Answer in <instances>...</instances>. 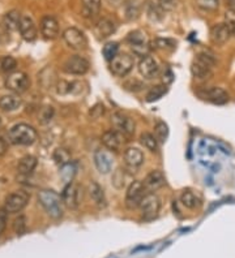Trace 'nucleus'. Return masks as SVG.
Masks as SVG:
<instances>
[{
  "mask_svg": "<svg viewBox=\"0 0 235 258\" xmlns=\"http://www.w3.org/2000/svg\"><path fill=\"white\" fill-rule=\"evenodd\" d=\"M229 2V6H230V10L235 11V0H227Z\"/></svg>",
  "mask_w": 235,
  "mask_h": 258,
  "instance_id": "nucleus-49",
  "label": "nucleus"
},
{
  "mask_svg": "<svg viewBox=\"0 0 235 258\" xmlns=\"http://www.w3.org/2000/svg\"><path fill=\"white\" fill-rule=\"evenodd\" d=\"M21 106V98L17 95H4L0 98V108L3 111H16Z\"/></svg>",
  "mask_w": 235,
  "mask_h": 258,
  "instance_id": "nucleus-29",
  "label": "nucleus"
},
{
  "mask_svg": "<svg viewBox=\"0 0 235 258\" xmlns=\"http://www.w3.org/2000/svg\"><path fill=\"white\" fill-rule=\"evenodd\" d=\"M89 195H90L94 204L98 205L100 208L106 206V197H105L104 189H102V186H101L100 184L96 183V181H91V183L89 184Z\"/></svg>",
  "mask_w": 235,
  "mask_h": 258,
  "instance_id": "nucleus-26",
  "label": "nucleus"
},
{
  "mask_svg": "<svg viewBox=\"0 0 235 258\" xmlns=\"http://www.w3.org/2000/svg\"><path fill=\"white\" fill-rule=\"evenodd\" d=\"M124 161L127 167L131 170H136L144 163V154L137 148H128L124 151Z\"/></svg>",
  "mask_w": 235,
  "mask_h": 258,
  "instance_id": "nucleus-21",
  "label": "nucleus"
},
{
  "mask_svg": "<svg viewBox=\"0 0 235 258\" xmlns=\"http://www.w3.org/2000/svg\"><path fill=\"white\" fill-rule=\"evenodd\" d=\"M101 11V0H81V16L94 19Z\"/></svg>",
  "mask_w": 235,
  "mask_h": 258,
  "instance_id": "nucleus-24",
  "label": "nucleus"
},
{
  "mask_svg": "<svg viewBox=\"0 0 235 258\" xmlns=\"http://www.w3.org/2000/svg\"><path fill=\"white\" fill-rule=\"evenodd\" d=\"M138 208L141 211V217L144 218L145 221H153L160 213L161 201L154 193H147Z\"/></svg>",
  "mask_w": 235,
  "mask_h": 258,
  "instance_id": "nucleus-6",
  "label": "nucleus"
},
{
  "mask_svg": "<svg viewBox=\"0 0 235 258\" xmlns=\"http://www.w3.org/2000/svg\"><path fill=\"white\" fill-rule=\"evenodd\" d=\"M41 33L46 39H55L59 35V24L53 16H44L41 21Z\"/></svg>",
  "mask_w": 235,
  "mask_h": 258,
  "instance_id": "nucleus-19",
  "label": "nucleus"
},
{
  "mask_svg": "<svg viewBox=\"0 0 235 258\" xmlns=\"http://www.w3.org/2000/svg\"><path fill=\"white\" fill-rule=\"evenodd\" d=\"M104 113H105V107H104V104H101V103H97L96 106H93V107L90 108V111H89V115H90L91 119H98V117L102 116Z\"/></svg>",
  "mask_w": 235,
  "mask_h": 258,
  "instance_id": "nucleus-44",
  "label": "nucleus"
},
{
  "mask_svg": "<svg viewBox=\"0 0 235 258\" xmlns=\"http://www.w3.org/2000/svg\"><path fill=\"white\" fill-rule=\"evenodd\" d=\"M214 66H216V60L213 56L208 54H199L192 63L191 72L196 79L205 80L212 76Z\"/></svg>",
  "mask_w": 235,
  "mask_h": 258,
  "instance_id": "nucleus-3",
  "label": "nucleus"
},
{
  "mask_svg": "<svg viewBox=\"0 0 235 258\" xmlns=\"http://www.w3.org/2000/svg\"><path fill=\"white\" fill-rule=\"evenodd\" d=\"M143 184H144L148 193H154L166 184V179H165V175H163L162 171L154 170L148 173Z\"/></svg>",
  "mask_w": 235,
  "mask_h": 258,
  "instance_id": "nucleus-17",
  "label": "nucleus"
},
{
  "mask_svg": "<svg viewBox=\"0 0 235 258\" xmlns=\"http://www.w3.org/2000/svg\"><path fill=\"white\" fill-rule=\"evenodd\" d=\"M62 199L67 208L75 210L82 201V188L78 184L69 183L63 190Z\"/></svg>",
  "mask_w": 235,
  "mask_h": 258,
  "instance_id": "nucleus-8",
  "label": "nucleus"
},
{
  "mask_svg": "<svg viewBox=\"0 0 235 258\" xmlns=\"http://www.w3.org/2000/svg\"><path fill=\"white\" fill-rule=\"evenodd\" d=\"M35 167H37V158L33 155H26L20 159L17 164V171L22 175H29L35 170Z\"/></svg>",
  "mask_w": 235,
  "mask_h": 258,
  "instance_id": "nucleus-28",
  "label": "nucleus"
},
{
  "mask_svg": "<svg viewBox=\"0 0 235 258\" xmlns=\"http://www.w3.org/2000/svg\"><path fill=\"white\" fill-rule=\"evenodd\" d=\"M127 181H128V173H125V171L122 168H118L113 176L114 185L118 189H123L127 185Z\"/></svg>",
  "mask_w": 235,
  "mask_h": 258,
  "instance_id": "nucleus-37",
  "label": "nucleus"
},
{
  "mask_svg": "<svg viewBox=\"0 0 235 258\" xmlns=\"http://www.w3.org/2000/svg\"><path fill=\"white\" fill-rule=\"evenodd\" d=\"M158 71H160V66L157 63V60L153 56H144L140 60L138 63V72L140 75L144 77V79H154L157 75H158Z\"/></svg>",
  "mask_w": 235,
  "mask_h": 258,
  "instance_id": "nucleus-16",
  "label": "nucleus"
},
{
  "mask_svg": "<svg viewBox=\"0 0 235 258\" xmlns=\"http://www.w3.org/2000/svg\"><path fill=\"white\" fill-rule=\"evenodd\" d=\"M176 42L172 41V39H157L156 41V47L162 48V50H166V48H175Z\"/></svg>",
  "mask_w": 235,
  "mask_h": 258,
  "instance_id": "nucleus-43",
  "label": "nucleus"
},
{
  "mask_svg": "<svg viewBox=\"0 0 235 258\" xmlns=\"http://www.w3.org/2000/svg\"><path fill=\"white\" fill-rule=\"evenodd\" d=\"M89 61L85 57L78 56V55H75V56H71L64 61L63 64V71L68 75L73 76H82L89 71Z\"/></svg>",
  "mask_w": 235,
  "mask_h": 258,
  "instance_id": "nucleus-13",
  "label": "nucleus"
},
{
  "mask_svg": "<svg viewBox=\"0 0 235 258\" xmlns=\"http://www.w3.org/2000/svg\"><path fill=\"white\" fill-rule=\"evenodd\" d=\"M30 86V79L24 72H13L11 73L6 80V88L13 93H24Z\"/></svg>",
  "mask_w": 235,
  "mask_h": 258,
  "instance_id": "nucleus-10",
  "label": "nucleus"
},
{
  "mask_svg": "<svg viewBox=\"0 0 235 258\" xmlns=\"http://www.w3.org/2000/svg\"><path fill=\"white\" fill-rule=\"evenodd\" d=\"M0 125H2V119H0Z\"/></svg>",
  "mask_w": 235,
  "mask_h": 258,
  "instance_id": "nucleus-51",
  "label": "nucleus"
},
{
  "mask_svg": "<svg viewBox=\"0 0 235 258\" xmlns=\"http://www.w3.org/2000/svg\"><path fill=\"white\" fill-rule=\"evenodd\" d=\"M75 173H76V167L75 164L71 163V162L64 164V166H62V168H60V176H62V179L68 184L72 183Z\"/></svg>",
  "mask_w": 235,
  "mask_h": 258,
  "instance_id": "nucleus-36",
  "label": "nucleus"
},
{
  "mask_svg": "<svg viewBox=\"0 0 235 258\" xmlns=\"http://www.w3.org/2000/svg\"><path fill=\"white\" fill-rule=\"evenodd\" d=\"M53 158H54V161H55V163L59 164V166L62 167V166H64V164H67L71 162V153H69L67 149L59 148L54 151Z\"/></svg>",
  "mask_w": 235,
  "mask_h": 258,
  "instance_id": "nucleus-33",
  "label": "nucleus"
},
{
  "mask_svg": "<svg viewBox=\"0 0 235 258\" xmlns=\"http://www.w3.org/2000/svg\"><path fill=\"white\" fill-rule=\"evenodd\" d=\"M63 39L73 50H84L88 46V39H86L84 33L81 30H78L77 28L66 29L64 33H63Z\"/></svg>",
  "mask_w": 235,
  "mask_h": 258,
  "instance_id": "nucleus-12",
  "label": "nucleus"
},
{
  "mask_svg": "<svg viewBox=\"0 0 235 258\" xmlns=\"http://www.w3.org/2000/svg\"><path fill=\"white\" fill-rule=\"evenodd\" d=\"M158 7H160L163 12L175 10L176 0H160V2H158Z\"/></svg>",
  "mask_w": 235,
  "mask_h": 258,
  "instance_id": "nucleus-45",
  "label": "nucleus"
},
{
  "mask_svg": "<svg viewBox=\"0 0 235 258\" xmlns=\"http://www.w3.org/2000/svg\"><path fill=\"white\" fill-rule=\"evenodd\" d=\"M8 139L13 145L29 146L33 145L37 140V132L33 126L28 124H16L10 129Z\"/></svg>",
  "mask_w": 235,
  "mask_h": 258,
  "instance_id": "nucleus-2",
  "label": "nucleus"
},
{
  "mask_svg": "<svg viewBox=\"0 0 235 258\" xmlns=\"http://www.w3.org/2000/svg\"><path fill=\"white\" fill-rule=\"evenodd\" d=\"M154 137L158 141V144H163L169 137V126L163 121H158L154 125Z\"/></svg>",
  "mask_w": 235,
  "mask_h": 258,
  "instance_id": "nucleus-32",
  "label": "nucleus"
},
{
  "mask_svg": "<svg viewBox=\"0 0 235 258\" xmlns=\"http://www.w3.org/2000/svg\"><path fill=\"white\" fill-rule=\"evenodd\" d=\"M109 2V4H111V6H116V4L120 3V0H107Z\"/></svg>",
  "mask_w": 235,
  "mask_h": 258,
  "instance_id": "nucleus-50",
  "label": "nucleus"
},
{
  "mask_svg": "<svg viewBox=\"0 0 235 258\" xmlns=\"http://www.w3.org/2000/svg\"><path fill=\"white\" fill-rule=\"evenodd\" d=\"M230 37H232V35L225 24H217L210 30V39L214 44L226 43L230 39Z\"/></svg>",
  "mask_w": 235,
  "mask_h": 258,
  "instance_id": "nucleus-23",
  "label": "nucleus"
},
{
  "mask_svg": "<svg viewBox=\"0 0 235 258\" xmlns=\"http://www.w3.org/2000/svg\"><path fill=\"white\" fill-rule=\"evenodd\" d=\"M54 113H55V111H54V107H51V106H46V107L41 108V111H39V121H41L42 124H46V123H50L51 119L54 117Z\"/></svg>",
  "mask_w": 235,
  "mask_h": 258,
  "instance_id": "nucleus-39",
  "label": "nucleus"
},
{
  "mask_svg": "<svg viewBox=\"0 0 235 258\" xmlns=\"http://www.w3.org/2000/svg\"><path fill=\"white\" fill-rule=\"evenodd\" d=\"M196 4L204 11H216L219 6V0H196Z\"/></svg>",
  "mask_w": 235,
  "mask_h": 258,
  "instance_id": "nucleus-41",
  "label": "nucleus"
},
{
  "mask_svg": "<svg viewBox=\"0 0 235 258\" xmlns=\"http://www.w3.org/2000/svg\"><path fill=\"white\" fill-rule=\"evenodd\" d=\"M115 29L116 26L113 20L105 17V19H101L96 24V26H94V34L97 35L98 39H105V38L113 35V33L115 32Z\"/></svg>",
  "mask_w": 235,
  "mask_h": 258,
  "instance_id": "nucleus-22",
  "label": "nucleus"
},
{
  "mask_svg": "<svg viewBox=\"0 0 235 258\" xmlns=\"http://www.w3.org/2000/svg\"><path fill=\"white\" fill-rule=\"evenodd\" d=\"M163 11L161 10L158 6H152L151 10H149V17L152 20H161L162 19Z\"/></svg>",
  "mask_w": 235,
  "mask_h": 258,
  "instance_id": "nucleus-46",
  "label": "nucleus"
},
{
  "mask_svg": "<svg viewBox=\"0 0 235 258\" xmlns=\"http://www.w3.org/2000/svg\"><path fill=\"white\" fill-rule=\"evenodd\" d=\"M21 17L22 16H20V13L17 11H11V12L4 15L3 20H2V25L8 32H15V30L19 29Z\"/></svg>",
  "mask_w": 235,
  "mask_h": 258,
  "instance_id": "nucleus-25",
  "label": "nucleus"
},
{
  "mask_svg": "<svg viewBox=\"0 0 235 258\" xmlns=\"http://www.w3.org/2000/svg\"><path fill=\"white\" fill-rule=\"evenodd\" d=\"M7 150H8V144H7V141L4 140V137L0 136V157H3L7 153Z\"/></svg>",
  "mask_w": 235,
  "mask_h": 258,
  "instance_id": "nucleus-48",
  "label": "nucleus"
},
{
  "mask_svg": "<svg viewBox=\"0 0 235 258\" xmlns=\"http://www.w3.org/2000/svg\"><path fill=\"white\" fill-rule=\"evenodd\" d=\"M127 41H128L133 54L138 55V56H147L149 54L151 46H149V41H148L145 33L140 32V30L131 32L127 37Z\"/></svg>",
  "mask_w": 235,
  "mask_h": 258,
  "instance_id": "nucleus-7",
  "label": "nucleus"
},
{
  "mask_svg": "<svg viewBox=\"0 0 235 258\" xmlns=\"http://www.w3.org/2000/svg\"><path fill=\"white\" fill-rule=\"evenodd\" d=\"M29 202V196L26 192H13L11 193L8 197L6 199V205H4V209H6L8 213L11 214H15V213H20L22 209L25 208Z\"/></svg>",
  "mask_w": 235,
  "mask_h": 258,
  "instance_id": "nucleus-14",
  "label": "nucleus"
},
{
  "mask_svg": "<svg viewBox=\"0 0 235 258\" xmlns=\"http://www.w3.org/2000/svg\"><path fill=\"white\" fill-rule=\"evenodd\" d=\"M201 97L214 104H225L229 102V94H227V92H226L225 89L217 88V86L216 88H210L208 90H205Z\"/></svg>",
  "mask_w": 235,
  "mask_h": 258,
  "instance_id": "nucleus-20",
  "label": "nucleus"
},
{
  "mask_svg": "<svg viewBox=\"0 0 235 258\" xmlns=\"http://www.w3.org/2000/svg\"><path fill=\"white\" fill-rule=\"evenodd\" d=\"M13 230H15V232L17 236H21V235H24V233H25V231H26L25 217L20 215L19 218H16L15 223H13Z\"/></svg>",
  "mask_w": 235,
  "mask_h": 258,
  "instance_id": "nucleus-40",
  "label": "nucleus"
},
{
  "mask_svg": "<svg viewBox=\"0 0 235 258\" xmlns=\"http://www.w3.org/2000/svg\"><path fill=\"white\" fill-rule=\"evenodd\" d=\"M167 93V86L166 85H157L149 90L147 94V101L148 102H156L163 97Z\"/></svg>",
  "mask_w": 235,
  "mask_h": 258,
  "instance_id": "nucleus-35",
  "label": "nucleus"
},
{
  "mask_svg": "<svg viewBox=\"0 0 235 258\" xmlns=\"http://www.w3.org/2000/svg\"><path fill=\"white\" fill-rule=\"evenodd\" d=\"M180 202L188 209H198L201 206V199L198 193L192 192L191 189H187L180 196Z\"/></svg>",
  "mask_w": 235,
  "mask_h": 258,
  "instance_id": "nucleus-27",
  "label": "nucleus"
},
{
  "mask_svg": "<svg viewBox=\"0 0 235 258\" xmlns=\"http://www.w3.org/2000/svg\"><path fill=\"white\" fill-rule=\"evenodd\" d=\"M20 34L21 37L28 42H33L37 38L38 30L37 26H35L34 21L28 16H22L21 21H20V26H19Z\"/></svg>",
  "mask_w": 235,
  "mask_h": 258,
  "instance_id": "nucleus-18",
  "label": "nucleus"
},
{
  "mask_svg": "<svg viewBox=\"0 0 235 258\" xmlns=\"http://www.w3.org/2000/svg\"><path fill=\"white\" fill-rule=\"evenodd\" d=\"M94 164L97 167V170L101 173H109L110 171L113 170L114 164V158L109 150L105 149H98L94 153Z\"/></svg>",
  "mask_w": 235,
  "mask_h": 258,
  "instance_id": "nucleus-15",
  "label": "nucleus"
},
{
  "mask_svg": "<svg viewBox=\"0 0 235 258\" xmlns=\"http://www.w3.org/2000/svg\"><path fill=\"white\" fill-rule=\"evenodd\" d=\"M38 201L53 219H60L63 217L64 202L57 192H54L51 189H43L38 193Z\"/></svg>",
  "mask_w": 235,
  "mask_h": 258,
  "instance_id": "nucleus-1",
  "label": "nucleus"
},
{
  "mask_svg": "<svg viewBox=\"0 0 235 258\" xmlns=\"http://www.w3.org/2000/svg\"><path fill=\"white\" fill-rule=\"evenodd\" d=\"M147 193V189H145L143 181H138V180L132 181L127 188V193H125V206L128 209L138 208Z\"/></svg>",
  "mask_w": 235,
  "mask_h": 258,
  "instance_id": "nucleus-4",
  "label": "nucleus"
},
{
  "mask_svg": "<svg viewBox=\"0 0 235 258\" xmlns=\"http://www.w3.org/2000/svg\"><path fill=\"white\" fill-rule=\"evenodd\" d=\"M111 124L114 129L119 131L127 137H131L135 133V120L123 112H114L111 115Z\"/></svg>",
  "mask_w": 235,
  "mask_h": 258,
  "instance_id": "nucleus-9",
  "label": "nucleus"
},
{
  "mask_svg": "<svg viewBox=\"0 0 235 258\" xmlns=\"http://www.w3.org/2000/svg\"><path fill=\"white\" fill-rule=\"evenodd\" d=\"M135 66V60L128 54H118L110 61V71L116 77H125Z\"/></svg>",
  "mask_w": 235,
  "mask_h": 258,
  "instance_id": "nucleus-5",
  "label": "nucleus"
},
{
  "mask_svg": "<svg viewBox=\"0 0 235 258\" xmlns=\"http://www.w3.org/2000/svg\"><path fill=\"white\" fill-rule=\"evenodd\" d=\"M140 15V6L133 0H128L124 4V16L127 20H136Z\"/></svg>",
  "mask_w": 235,
  "mask_h": 258,
  "instance_id": "nucleus-31",
  "label": "nucleus"
},
{
  "mask_svg": "<svg viewBox=\"0 0 235 258\" xmlns=\"http://www.w3.org/2000/svg\"><path fill=\"white\" fill-rule=\"evenodd\" d=\"M102 54H104L105 59L111 61L116 55L119 54V43L118 42H107L102 48Z\"/></svg>",
  "mask_w": 235,
  "mask_h": 258,
  "instance_id": "nucleus-34",
  "label": "nucleus"
},
{
  "mask_svg": "<svg viewBox=\"0 0 235 258\" xmlns=\"http://www.w3.org/2000/svg\"><path fill=\"white\" fill-rule=\"evenodd\" d=\"M140 142L141 145L144 146L147 150L152 151V153H156V151L158 150V141H157L154 135H152V133H143V135L140 136Z\"/></svg>",
  "mask_w": 235,
  "mask_h": 258,
  "instance_id": "nucleus-30",
  "label": "nucleus"
},
{
  "mask_svg": "<svg viewBox=\"0 0 235 258\" xmlns=\"http://www.w3.org/2000/svg\"><path fill=\"white\" fill-rule=\"evenodd\" d=\"M17 67V61L12 56H2L0 57V73L12 72Z\"/></svg>",
  "mask_w": 235,
  "mask_h": 258,
  "instance_id": "nucleus-38",
  "label": "nucleus"
},
{
  "mask_svg": "<svg viewBox=\"0 0 235 258\" xmlns=\"http://www.w3.org/2000/svg\"><path fill=\"white\" fill-rule=\"evenodd\" d=\"M223 24L227 26L231 35H235V11L229 10L225 13V22Z\"/></svg>",
  "mask_w": 235,
  "mask_h": 258,
  "instance_id": "nucleus-42",
  "label": "nucleus"
},
{
  "mask_svg": "<svg viewBox=\"0 0 235 258\" xmlns=\"http://www.w3.org/2000/svg\"><path fill=\"white\" fill-rule=\"evenodd\" d=\"M127 136H124L123 133H120L119 131L116 129H110L107 132H105L102 135V145L106 149L111 151H120L124 146V144L127 142Z\"/></svg>",
  "mask_w": 235,
  "mask_h": 258,
  "instance_id": "nucleus-11",
  "label": "nucleus"
},
{
  "mask_svg": "<svg viewBox=\"0 0 235 258\" xmlns=\"http://www.w3.org/2000/svg\"><path fill=\"white\" fill-rule=\"evenodd\" d=\"M7 221H8V211L6 209H0V235L6 230Z\"/></svg>",
  "mask_w": 235,
  "mask_h": 258,
  "instance_id": "nucleus-47",
  "label": "nucleus"
}]
</instances>
